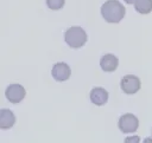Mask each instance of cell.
<instances>
[{
	"instance_id": "5",
	"label": "cell",
	"mask_w": 152,
	"mask_h": 143,
	"mask_svg": "<svg viewBox=\"0 0 152 143\" xmlns=\"http://www.w3.org/2000/svg\"><path fill=\"white\" fill-rule=\"evenodd\" d=\"M5 95H6V98L11 103L18 104L24 99V97L26 95V91H25L24 86L20 85V84H12L6 89Z\"/></svg>"
},
{
	"instance_id": "8",
	"label": "cell",
	"mask_w": 152,
	"mask_h": 143,
	"mask_svg": "<svg viewBox=\"0 0 152 143\" xmlns=\"http://www.w3.org/2000/svg\"><path fill=\"white\" fill-rule=\"evenodd\" d=\"M90 100L95 105H104L108 100V92L103 87H94L90 91Z\"/></svg>"
},
{
	"instance_id": "10",
	"label": "cell",
	"mask_w": 152,
	"mask_h": 143,
	"mask_svg": "<svg viewBox=\"0 0 152 143\" xmlns=\"http://www.w3.org/2000/svg\"><path fill=\"white\" fill-rule=\"evenodd\" d=\"M134 8L138 13L147 14L152 11V0H135Z\"/></svg>"
},
{
	"instance_id": "14",
	"label": "cell",
	"mask_w": 152,
	"mask_h": 143,
	"mask_svg": "<svg viewBox=\"0 0 152 143\" xmlns=\"http://www.w3.org/2000/svg\"><path fill=\"white\" fill-rule=\"evenodd\" d=\"M125 2H126V4H134L135 0H125Z\"/></svg>"
},
{
	"instance_id": "1",
	"label": "cell",
	"mask_w": 152,
	"mask_h": 143,
	"mask_svg": "<svg viewBox=\"0 0 152 143\" xmlns=\"http://www.w3.org/2000/svg\"><path fill=\"white\" fill-rule=\"evenodd\" d=\"M126 13V8L118 0H107L101 6V15L107 22H120Z\"/></svg>"
},
{
	"instance_id": "9",
	"label": "cell",
	"mask_w": 152,
	"mask_h": 143,
	"mask_svg": "<svg viewBox=\"0 0 152 143\" xmlns=\"http://www.w3.org/2000/svg\"><path fill=\"white\" fill-rule=\"evenodd\" d=\"M15 123V116L14 113L8 109H1L0 110V128L1 129H10Z\"/></svg>"
},
{
	"instance_id": "11",
	"label": "cell",
	"mask_w": 152,
	"mask_h": 143,
	"mask_svg": "<svg viewBox=\"0 0 152 143\" xmlns=\"http://www.w3.org/2000/svg\"><path fill=\"white\" fill-rule=\"evenodd\" d=\"M64 2H65V0H46L48 7L50 9H53V11L61 9L64 6Z\"/></svg>"
},
{
	"instance_id": "4",
	"label": "cell",
	"mask_w": 152,
	"mask_h": 143,
	"mask_svg": "<svg viewBox=\"0 0 152 143\" xmlns=\"http://www.w3.org/2000/svg\"><path fill=\"white\" fill-rule=\"evenodd\" d=\"M120 86H121V90L126 95H134V93H137L140 90L141 82H140V79L137 76L127 74V76H125L121 79Z\"/></svg>"
},
{
	"instance_id": "2",
	"label": "cell",
	"mask_w": 152,
	"mask_h": 143,
	"mask_svg": "<svg viewBox=\"0 0 152 143\" xmlns=\"http://www.w3.org/2000/svg\"><path fill=\"white\" fill-rule=\"evenodd\" d=\"M87 33L86 31L80 26H72L68 28L64 33V40L65 43L72 47V48H80L87 43Z\"/></svg>"
},
{
	"instance_id": "7",
	"label": "cell",
	"mask_w": 152,
	"mask_h": 143,
	"mask_svg": "<svg viewBox=\"0 0 152 143\" xmlns=\"http://www.w3.org/2000/svg\"><path fill=\"white\" fill-rule=\"evenodd\" d=\"M118 65H119V59L116 56H114L112 53H107V54L102 56V58L100 59V66L106 72L115 71Z\"/></svg>"
},
{
	"instance_id": "12",
	"label": "cell",
	"mask_w": 152,
	"mask_h": 143,
	"mask_svg": "<svg viewBox=\"0 0 152 143\" xmlns=\"http://www.w3.org/2000/svg\"><path fill=\"white\" fill-rule=\"evenodd\" d=\"M125 143H140L139 136H128L125 138Z\"/></svg>"
},
{
	"instance_id": "13",
	"label": "cell",
	"mask_w": 152,
	"mask_h": 143,
	"mask_svg": "<svg viewBox=\"0 0 152 143\" xmlns=\"http://www.w3.org/2000/svg\"><path fill=\"white\" fill-rule=\"evenodd\" d=\"M142 143H152V137H146Z\"/></svg>"
},
{
	"instance_id": "6",
	"label": "cell",
	"mask_w": 152,
	"mask_h": 143,
	"mask_svg": "<svg viewBox=\"0 0 152 143\" xmlns=\"http://www.w3.org/2000/svg\"><path fill=\"white\" fill-rule=\"evenodd\" d=\"M51 74H52L55 80L64 82V80L69 79V77L71 74V70H70V66L66 63H56L52 67Z\"/></svg>"
},
{
	"instance_id": "3",
	"label": "cell",
	"mask_w": 152,
	"mask_h": 143,
	"mask_svg": "<svg viewBox=\"0 0 152 143\" xmlns=\"http://www.w3.org/2000/svg\"><path fill=\"white\" fill-rule=\"evenodd\" d=\"M118 126L121 132L124 134H129L137 131L139 126V121L133 113H125L119 118Z\"/></svg>"
}]
</instances>
